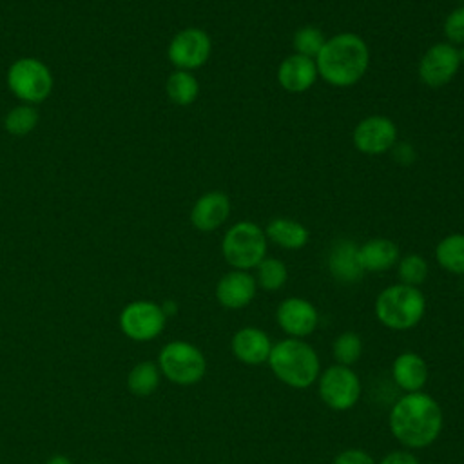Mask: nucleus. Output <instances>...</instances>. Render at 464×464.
I'll list each match as a JSON object with an SVG mask.
<instances>
[{
    "label": "nucleus",
    "mask_w": 464,
    "mask_h": 464,
    "mask_svg": "<svg viewBox=\"0 0 464 464\" xmlns=\"http://www.w3.org/2000/svg\"><path fill=\"white\" fill-rule=\"evenodd\" d=\"M377 464H419V459L408 450H393L386 453Z\"/></svg>",
    "instance_id": "obj_32"
},
{
    "label": "nucleus",
    "mask_w": 464,
    "mask_h": 464,
    "mask_svg": "<svg viewBox=\"0 0 464 464\" xmlns=\"http://www.w3.org/2000/svg\"><path fill=\"white\" fill-rule=\"evenodd\" d=\"M160 379H161V372L158 362L141 361L130 368L127 375V388L132 395L149 397L160 386Z\"/></svg>",
    "instance_id": "obj_24"
},
{
    "label": "nucleus",
    "mask_w": 464,
    "mask_h": 464,
    "mask_svg": "<svg viewBox=\"0 0 464 464\" xmlns=\"http://www.w3.org/2000/svg\"><path fill=\"white\" fill-rule=\"evenodd\" d=\"M332 353L337 364L353 366L362 355V339L355 332H343L332 343Z\"/></svg>",
    "instance_id": "obj_28"
},
{
    "label": "nucleus",
    "mask_w": 464,
    "mask_h": 464,
    "mask_svg": "<svg viewBox=\"0 0 464 464\" xmlns=\"http://www.w3.org/2000/svg\"><path fill=\"white\" fill-rule=\"evenodd\" d=\"M276 321L286 337L304 339L315 332L319 324V312L312 301L292 295L277 304Z\"/></svg>",
    "instance_id": "obj_13"
},
{
    "label": "nucleus",
    "mask_w": 464,
    "mask_h": 464,
    "mask_svg": "<svg viewBox=\"0 0 464 464\" xmlns=\"http://www.w3.org/2000/svg\"><path fill=\"white\" fill-rule=\"evenodd\" d=\"M459 51L448 42H437L430 45L419 60V80L428 87L448 85L460 69Z\"/></svg>",
    "instance_id": "obj_11"
},
{
    "label": "nucleus",
    "mask_w": 464,
    "mask_h": 464,
    "mask_svg": "<svg viewBox=\"0 0 464 464\" xmlns=\"http://www.w3.org/2000/svg\"><path fill=\"white\" fill-rule=\"evenodd\" d=\"M257 292L256 279L246 270H230L216 283V299L223 308L239 310L248 306Z\"/></svg>",
    "instance_id": "obj_14"
},
{
    "label": "nucleus",
    "mask_w": 464,
    "mask_h": 464,
    "mask_svg": "<svg viewBox=\"0 0 464 464\" xmlns=\"http://www.w3.org/2000/svg\"><path fill=\"white\" fill-rule=\"evenodd\" d=\"M373 312L388 330H411L426 314V297L417 286L395 283L377 294Z\"/></svg>",
    "instance_id": "obj_4"
},
{
    "label": "nucleus",
    "mask_w": 464,
    "mask_h": 464,
    "mask_svg": "<svg viewBox=\"0 0 464 464\" xmlns=\"http://www.w3.org/2000/svg\"><path fill=\"white\" fill-rule=\"evenodd\" d=\"M230 216V199L221 190L201 194L190 208V223L199 232L218 230Z\"/></svg>",
    "instance_id": "obj_16"
},
{
    "label": "nucleus",
    "mask_w": 464,
    "mask_h": 464,
    "mask_svg": "<svg viewBox=\"0 0 464 464\" xmlns=\"http://www.w3.org/2000/svg\"><path fill=\"white\" fill-rule=\"evenodd\" d=\"M457 51H459V60H460V65H464V44H462V45H459V47H457Z\"/></svg>",
    "instance_id": "obj_35"
},
{
    "label": "nucleus",
    "mask_w": 464,
    "mask_h": 464,
    "mask_svg": "<svg viewBox=\"0 0 464 464\" xmlns=\"http://www.w3.org/2000/svg\"><path fill=\"white\" fill-rule=\"evenodd\" d=\"M334 464H377V462L368 451L361 448H346L335 455Z\"/></svg>",
    "instance_id": "obj_31"
},
{
    "label": "nucleus",
    "mask_w": 464,
    "mask_h": 464,
    "mask_svg": "<svg viewBox=\"0 0 464 464\" xmlns=\"http://www.w3.org/2000/svg\"><path fill=\"white\" fill-rule=\"evenodd\" d=\"M319 76L332 87L346 89L362 80L370 67V47L355 33H337L326 38L315 58Z\"/></svg>",
    "instance_id": "obj_2"
},
{
    "label": "nucleus",
    "mask_w": 464,
    "mask_h": 464,
    "mask_svg": "<svg viewBox=\"0 0 464 464\" xmlns=\"http://www.w3.org/2000/svg\"><path fill=\"white\" fill-rule=\"evenodd\" d=\"M388 428L402 448L424 450L442 433V406L426 392L404 393L390 408Z\"/></svg>",
    "instance_id": "obj_1"
},
{
    "label": "nucleus",
    "mask_w": 464,
    "mask_h": 464,
    "mask_svg": "<svg viewBox=\"0 0 464 464\" xmlns=\"http://www.w3.org/2000/svg\"><path fill=\"white\" fill-rule=\"evenodd\" d=\"M89 464H100V462H89Z\"/></svg>",
    "instance_id": "obj_36"
},
{
    "label": "nucleus",
    "mask_w": 464,
    "mask_h": 464,
    "mask_svg": "<svg viewBox=\"0 0 464 464\" xmlns=\"http://www.w3.org/2000/svg\"><path fill=\"white\" fill-rule=\"evenodd\" d=\"M265 236L270 243L285 248V250H299L303 248L308 239V228L295 219L290 218H274L265 227Z\"/></svg>",
    "instance_id": "obj_21"
},
{
    "label": "nucleus",
    "mask_w": 464,
    "mask_h": 464,
    "mask_svg": "<svg viewBox=\"0 0 464 464\" xmlns=\"http://www.w3.org/2000/svg\"><path fill=\"white\" fill-rule=\"evenodd\" d=\"M268 239L265 228L254 221H237L225 230L221 239L223 259L234 270L250 272L266 257Z\"/></svg>",
    "instance_id": "obj_5"
},
{
    "label": "nucleus",
    "mask_w": 464,
    "mask_h": 464,
    "mask_svg": "<svg viewBox=\"0 0 464 464\" xmlns=\"http://www.w3.org/2000/svg\"><path fill=\"white\" fill-rule=\"evenodd\" d=\"M45 464H72V460L65 455H53Z\"/></svg>",
    "instance_id": "obj_34"
},
{
    "label": "nucleus",
    "mask_w": 464,
    "mask_h": 464,
    "mask_svg": "<svg viewBox=\"0 0 464 464\" xmlns=\"http://www.w3.org/2000/svg\"><path fill=\"white\" fill-rule=\"evenodd\" d=\"M167 323V315L161 304L147 299H138L123 306L120 314V328L132 341L156 339Z\"/></svg>",
    "instance_id": "obj_10"
},
{
    "label": "nucleus",
    "mask_w": 464,
    "mask_h": 464,
    "mask_svg": "<svg viewBox=\"0 0 464 464\" xmlns=\"http://www.w3.org/2000/svg\"><path fill=\"white\" fill-rule=\"evenodd\" d=\"M326 265L330 276L343 285H353L366 274L361 265L359 245L352 239H337L328 250Z\"/></svg>",
    "instance_id": "obj_17"
},
{
    "label": "nucleus",
    "mask_w": 464,
    "mask_h": 464,
    "mask_svg": "<svg viewBox=\"0 0 464 464\" xmlns=\"http://www.w3.org/2000/svg\"><path fill=\"white\" fill-rule=\"evenodd\" d=\"M277 83L292 94L306 92L317 82V65L314 58L290 54L277 67Z\"/></svg>",
    "instance_id": "obj_18"
},
{
    "label": "nucleus",
    "mask_w": 464,
    "mask_h": 464,
    "mask_svg": "<svg viewBox=\"0 0 464 464\" xmlns=\"http://www.w3.org/2000/svg\"><path fill=\"white\" fill-rule=\"evenodd\" d=\"M395 266H397L399 283L417 286V288L426 281L430 272L428 261L420 254H406L399 257Z\"/></svg>",
    "instance_id": "obj_27"
},
{
    "label": "nucleus",
    "mask_w": 464,
    "mask_h": 464,
    "mask_svg": "<svg viewBox=\"0 0 464 464\" xmlns=\"http://www.w3.org/2000/svg\"><path fill=\"white\" fill-rule=\"evenodd\" d=\"M266 362L274 377L294 390L310 388L321 373L319 353L304 339L285 337L274 343Z\"/></svg>",
    "instance_id": "obj_3"
},
{
    "label": "nucleus",
    "mask_w": 464,
    "mask_h": 464,
    "mask_svg": "<svg viewBox=\"0 0 464 464\" xmlns=\"http://www.w3.org/2000/svg\"><path fill=\"white\" fill-rule=\"evenodd\" d=\"M359 257L364 272H386L399 261V246L388 237H373L359 245Z\"/></svg>",
    "instance_id": "obj_20"
},
{
    "label": "nucleus",
    "mask_w": 464,
    "mask_h": 464,
    "mask_svg": "<svg viewBox=\"0 0 464 464\" xmlns=\"http://www.w3.org/2000/svg\"><path fill=\"white\" fill-rule=\"evenodd\" d=\"M256 285L257 288L265 292H277L281 290L288 281V268L286 265L277 257H265L256 266Z\"/></svg>",
    "instance_id": "obj_26"
},
{
    "label": "nucleus",
    "mask_w": 464,
    "mask_h": 464,
    "mask_svg": "<svg viewBox=\"0 0 464 464\" xmlns=\"http://www.w3.org/2000/svg\"><path fill=\"white\" fill-rule=\"evenodd\" d=\"M324 42H326L324 33L319 27H314V25H304V27L297 29L292 36L294 53L301 54V56L314 58V60L317 58Z\"/></svg>",
    "instance_id": "obj_29"
},
{
    "label": "nucleus",
    "mask_w": 464,
    "mask_h": 464,
    "mask_svg": "<svg viewBox=\"0 0 464 464\" xmlns=\"http://www.w3.org/2000/svg\"><path fill=\"white\" fill-rule=\"evenodd\" d=\"M165 91L169 100L174 105L179 107H187L190 103L196 102L198 94H199V82L194 76V72L190 71H181V69H174L165 83Z\"/></svg>",
    "instance_id": "obj_23"
},
{
    "label": "nucleus",
    "mask_w": 464,
    "mask_h": 464,
    "mask_svg": "<svg viewBox=\"0 0 464 464\" xmlns=\"http://www.w3.org/2000/svg\"><path fill=\"white\" fill-rule=\"evenodd\" d=\"M317 393L323 404L330 410L348 411L359 402L362 384L352 366L335 362L319 373Z\"/></svg>",
    "instance_id": "obj_8"
},
{
    "label": "nucleus",
    "mask_w": 464,
    "mask_h": 464,
    "mask_svg": "<svg viewBox=\"0 0 464 464\" xmlns=\"http://www.w3.org/2000/svg\"><path fill=\"white\" fill-rule=\"evenodd\" d=\"M437 265L455 276H464V234L455 232L444 236L435 246Z\"/></svg>",
    "instance_id": "obj_22"
},
{
    "label": "nucleus",
    "mask_w": 464,
    "mask_h": 464,
    "mask_svg": "<svg viewBox=\"0 0 464 464\" xmlns=\"http://www.w3.org/2000/svg\"><path fill=\"white\" fill-rule=\"evenodd\" d=\"M430 377L428 362L415 352H402L392 362V379L404 392H422Z\"/></svg>",
    "instance_id": "obj_19"
},
{
    "label": "nucleus",
    "mask_w": 464,
    "mask_h": 464,
    "mask_svg": "<svg viewBox=\"0 0 464 464\" xmlns=\"http://www.w3.org/2000/svg\"><path fill=\"white\" fill-rule=\"evenodd\" d=\"M272 346L274 343L268 337V334L257 326L239 328L230 341L232 355L246 366L265 364L268 361Z\"/></svg>",
    "instance_id": "obj_15"
},
{
    "label": "nucleus",
    "mask_w": 464,
    "mask_h": 464,
    "mask_svg": "<svg viewBox=\"0 0 464 464\" xmlns=\"http://www.w3.org/2000/svg\"><path fill=\"white\" fill-rule=\"evenodd\" d=\"M158 366L167 381L179 386H192L205 377L207 359L196 344L188 341H170L160 350Z\"/></svg>",
    "instance_id": "obj_7"
},
{
    "label": "nucleus",
    "mask_w": 464,
    "mask_h": 464,
    "mask_svg": "<svg viewBox=\"0 0 464 464\" xmlns=\"http://www.w3.org/2000/svg\"><path fill=\"white\" fill-rule=\"evenodd\" d=\"M352 141L361 154L381 156L397 143V125L382 114L366 116L355 125Z\"/></svg>",
    "instance_id": "obj_12"
},
{
    "label": "nucleus",
    "mask_w": 464,
    "mask_h": 464,
    "mask_svg": "<svg viewBox=\"0 0 464 464\" xmlns=\"http://www.w3.org/2000/svg\"><path fill=\"white\" fill-rule=\"evenodd\" d=\"M392 150H393L395 160H397L399 163H402V165H408V163L413 161V158H415V150H413L408 143H395Z\"/></svg>",
    "instance_id": "obj_33"
},
{
    "label": "nucleus",
    "mask_w": 464,
    "mask_h": 464,
    "mask_svg": "<svg viewBox=\"0 0 464 464\" xmlns=\"http://www.w3.org/2000/svg\"><path fill=\"white\" fill-rule=\"evenodd\" d=\"M5 83L20 103L38 105L51 96L54 78L45 62L34 56H22L9 65Z\"/></svg>",
    "instance_id": "obj_6"
},
{
    "label": "nucleus",
    "mask_w": 464,
    "mask_h": 464,
    "mask_svg": "<svg viewBox=\"0 0 464 464\" xmlns=\"http://www.w3.org/2000/svg\"><path fill=\"white\" fill-rule=\"evenodd\" d=\"M40 121V114L36 111V105L29 103H18L11 107L4 116V129L9 136L22 138L27 136L36 129Z\"/></svg>",
    "instance_id": "obj_25"
},
{
    "label": "nucleus",
    "mask_w": 464,
    "mask_h": 464,
    "mask_svg": "<svg viewBox=\"0 0 464 464\" xmlns=\"http://www.w3.org/2000/svg\"><path fill=\"white\" fill-rule=\"evenodd\" d=\"M212 53V40L207 31L199 27H185L178 31L169 45L167 58L174 65V69L190 71L203 67Z\"/></svg>",
    "instance_id": "obj_9"
},
{
    "label": "nucleus",
    "mask_w": 464,
    "mask_h": 464,
    "mask_svg": "<svg viewBox=\"0 0 464 464\" xmlns=\"http://www.w3.org/2000/svg\"><path fill=\"white\" fill-rule=\"evenodd\" d=\"M442 31L448 44L455 47L464 44V5H457L446 14L442 22Z\"/></svg>",
    "instance_id": "obj_30"
}]
</instances>
